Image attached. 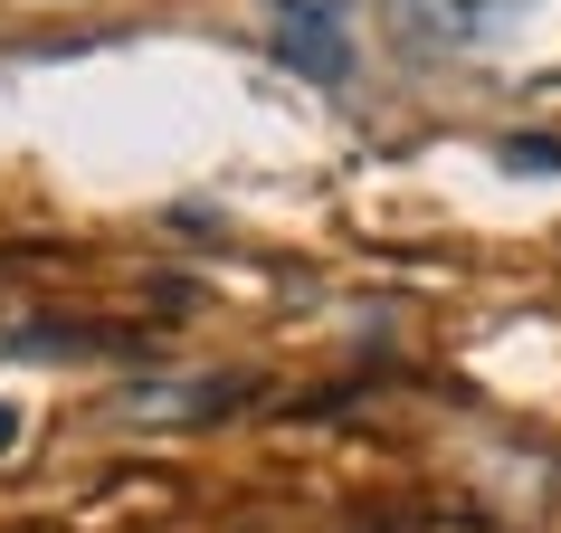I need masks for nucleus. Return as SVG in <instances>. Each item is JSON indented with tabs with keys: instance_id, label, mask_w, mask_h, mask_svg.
<instances>
[{
	"instance_id": "f257e3e1",
	"label": "nucleus",
	"mask_w": 561,
	"mask_h": 533,
	"mask_svg": "<svg viewBox=\"0 0 561 533\" xmlns=\"http://www.w3.org/2000/svg\"><path fill=\"white\" fill-rule=\"evenodd\" d=\"M390 10L438 58H495V48H514L552 20V0H390Z\"/></svg>"
},
{
	"instance_id": "f03ea898",
	"label": "nucleus",
	"mask_w": 561,
	"mask_h": 533,
	"mask_svg": "<svg viewBox=\"0 0 561 533\" xmlns=\"http://www.w3.org/2000/svg\"><path fill=\"white\" fill-rule=\"evenodd\" d=\"M276 58H286V67H305V77H343V67H353V48H343V38H333L324 20H286Z\"/></svg>"
},
{
	"instance_id": "7ed1b4c3",
	"label": "nucleus",
	"mask_w": 561,
	"mask_h": 533,
	"mask_svg": "<svg viewBox=\"0 0 561 533\" xmlns=\"http://www.w3.org/2000/svg\"><path fill=\"white\" fill-rule=\"evenodd\" d=\"M266 10H276V20H333L343 0H266Z\"/></svg>"
},
{
	"instance_id": "20e7f679",
	"label": "nucleus",
	"mask_w": 561,
	"mask_h": 533,
	"mask_svg": "<svg viewBox=\"0 0 561 533\" xmlns=\"http://www.w3.org/2000/svg\"><path fill=\"white\" fill-rule=\"evenodd\" d=\"M10 447H20V410H10V400H0V457H10Z\"/></svg>"
}]
</instances>
